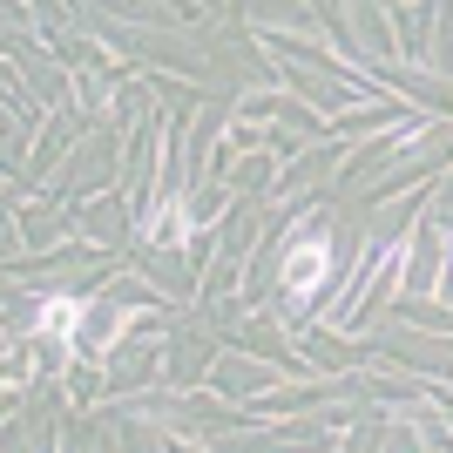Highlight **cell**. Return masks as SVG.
<instances>
[{"instance_id":"7a4b0ae2","label":"cell","mask_w":453,"mask_h":453,"mask_svg":"<svg viewBox=\"0 0 453 453\" xmlns=\"http://www.w3.org/2000/svg\"><path fill=\"white\" fill-rule=\"evenodd\" d=\"M41 332H55L61 345H75L81 339V304L75 298H48L41 304Z\"/></svg>"},{"instance_id":"6da1fadb","label":"cell","mask_w":453,"mask_h":453,"mask_svg":"<svg viewBox=\"0 0 453 453\" xmlns=\"http://www.w3.org/2000/svg\"><path fill=\"white\" fill-rule=\"evenodd\" d=\"M325 271H332V244H325V237H304V244L291 250V265H284V284H291V298L319 291Z\"/></svg>"}]
</instances>
